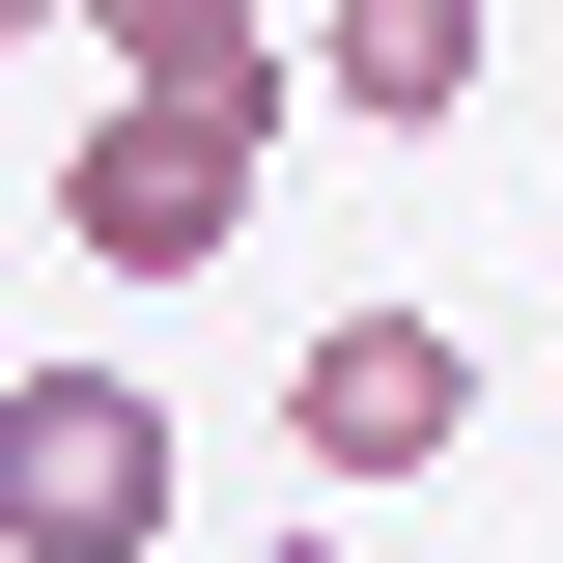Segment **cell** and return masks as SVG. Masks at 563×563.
Instances as JSON below:
<instances>
[{
  "label": "cell",
  "mask_w": 563,
  "mask_h": 563,
  "mask_svg": "<svg viewBox=\"0 0 563 563\" xmlns=\"http://www.w3.org/2000/svg\"><path fill=\"white\" fill-rule=\"evenodd\" d=\"M29 29H85V0H0V57H29Z\"/></svg>",
  "instance_id": "cell-6"
},
{
  "label": "cell",
  "mask_w": 563,
  "mask_h": 563,
  "mask_svg": "<svg viewBox=\"0 0 563 563\" xmlns=\"http://www.w3.org/2000/svg\"><path fill=\"white\" fill-rule=\"evenodd\" d=\"M0 563H169V395L141 366H29L0 395Z\"/></svg>",
  "instance_id": "cell-2"
},
{
  "label": "cell",
  "mask_w": 563,
  "mask_h": 563,
  "mask_svg": "<svg viewBox=\"0 0 563 563\" xmlns=\"http://www.w3.org/2000/svg\"><path fill=\"white\" fill-rule=\"evenodd\" d=\"M282 451H310V479H451V451H479V339H451V310H310V339H282Z\"/></svg>",
  "instance_id": "cell-3"
},
{
  "label": "cell",
  "mask_w": 563,
  "mask_h": 563,
  "mask_svg": "<svg viewBox=\"0 0 563 563\" xmlns=\"http://www.w3.org/2000/svg\"><path fill=\"white\" fill-rule=\"evenodd\" d=\"M479 29H507V0H339V29H310V85H339L366 141H422V113H479Z\"/></svg>",
  "instance_id": "cell-4"
},
{
  "label": "cell",
  "mask_w": 563,
  "mask_h": 563,
  "mask_svg": "<svg viewBox=\"0 0 563 563\" xmlns=\"http://www.w3.org/2000/svg\"><path fill=\"white\" fill-rule=\"evenodd\" d=\"M282 113H310V57H282V29H198V57H113V113L57 141V254H85V282H198L225 225H254Z\"/></svg>",
  "instance_id": "cell-1"
},
{
  "label": "cell",
  "mask_w": 563,
  "mask_h": 563,
  "mask_svg": "<svg viewBox=\"0 0 563 563\" xmlns=\"http://www.w3.org/2000/svg\"><path fill=\"white\" fill-rule=\"evenodd\" d=\"M113 57H198V29H282V0H85Z\"/></svg>",
  "instance_id": "cell-5"
}]
</instances>
